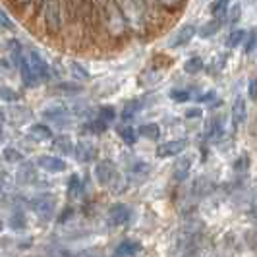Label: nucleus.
<instances>
[{
	"instance_id": "3",
	"label": "nucleus",
	"mask_w": 257,
	"mask_h": 257,
	"mask_svg": "<svg viewBox=\"0 0 257 257\" xmlns=\"http://www.w3.org/2000/svg\"><path fill=\"white\" fill-rule=\"evenodd\" d=\"M195 33H197V27L193 24H184L170 39V49H180L184 45H188L195 37Z\"/></svg>"
},
{
	"instance_id": "45",
	"label": "nucleus",
	"mask_w": 257,
	"mask_h": 257,
	"mask_svg": "<svg viewBox=\"0 0 257 257\" xmlns=\"http://www.w3.org/2000/svg\"><path fill=\"white\" fill-rule=\"evenodd\" d=\"M163 2H165V4H176L178 0H163Z\"/></svg>"
},
{
	"instance_id": "18",
	"label": "nucleus",
	"mask_w": 257,
	"mask_h": 257,
	"mask_svg": "<svg viewBox=\"0 0 257 257\" xmlns=\"http://www.w3.org/2000/svg\"><path fill=\"white\" fill-rule=\"evenodd\" d=\"M116 132H118L120 140L126 143V145H134V143L138 142V132H136V128H132V126H118Z\"/></svg>"
},
{
	"instance_id": "7",
	"label": "nucleus",
	"mask_w": 257,
	"mask_h": 257,
	"mask_svg": "<svg viewBox=\"0 0 257 257\" xmlns=\"http://www.w3.org/2000/svg\"><path fill=\"white\" fill-rule=\"evenodd\" d=\"M188 147V140H172L157 147V157L165 159V157H176Z\"/></svg>"
},
{
	"instance_id": "8",
	"label": "nucleus",
	"mask_w": 257,
	"mask_h": 257,
	"mask_svg": "<svg viewBox=\"0 0 257 257\" xmlns=\"http://www.w3.org/2000/svg\"><path fill=\"white\" fill-rule=\"evenodd\" d=\"M37 167H41L43 170H47V172H64L68 165H66L64 161L60 159V157H52V155H41L37 159Z\"/></svg>"
},
{
	"instance_id": "34",
	"label": "nucleus",
	"mask_w": 257,
	"mask_h": 257,
	"mask_svg": "<svg viewBox=\"0 0 257 257\" xmlns=\"http://www.w3.org/2000/svg\"><path fill=\"white\" fill-rule=\"evenodd\" d=\"M0 99L6 101V103H16L20 99V93L10 89V87H0Z\"/></svg>"
},
{
	"instance_id": "17",
	"label": "nucleus",
	"mask_w": 257,
	"mask_h": 257,
	"mask_svg": "<svg viewBox=\"0 0 257 257\" xmlns=\"http://www.w3.org/2000/svg\"><path fill=\"white\" fill-rule=\"evenodd\" d=\"M203 68H205V62H203V58H201V56H192V58H188V60L184 62V72H186V74H190V76L199 74Z\"/></svg>"
},
{
	"instance_id": "32",
	"label": "nucleus",
	"mask_w": 257,
	"mask_h": 257,
	"mask_svg": "<svg viewBox=\"0 0 257 257\" xmlns=\"http://www.w3.org/2000/svg\"><path fill=\"white\" fill-rule=\"evenodd\" d=\"M99 118L104 120V122H112L116 118V108L114 106H110V104H104L99 108Z\"/></svg>"
},
{
	"instance_id": "48",
	"label": "nucleus",
	"mask_w": 257,
	"mask_h": 257,
	"mask_svg": "<svg viewBox=\"0 0 257 257\" xmlns=\"http://www.w3.org/2000/svg\"><path fill=\"white\" fill-rule=\"evenodd\" d=\"M41 2H47V0H41Z\"/></svg>"
},
{
	"instance_id": "22",
	"label": "nucleus",
	"mask_w": 257,
	"mask_h": 257,
	"mask_svg": "<svg viewBox=\"0 0 257 257\" xmlns=\"http://www.w3.org/2000/svg\"><path fill=\"white\" fill-rule=\"evenodd\" d=\"M52 91H56V93H64V95H77V93H81V91H83V87H81V85H77V83L62 81V83L54 85Z\"/></svg>"
},
{
	"instance_id": "39",
	"label": "nucleus",
	"mask_w": 257,
	"mask_h": 257,
	"mask_svg": "<svg viewBox=\"0 0 257 257\" xmlns=\"http://www.w3.org/2000/svg\"><path fill=\"white\" fill-rule=\"evenodd\" d=\"M247 167H249V159H247V155H242V157L234 163V170H236V172H242V170H245Z\"/></svg>"
},
{
	"instance_id": "30",
	"label": "nucleus",
	"mask_w": 257,
	"mask_h": 257,
	"mask_svg": "<svg viewBox=\"0 0 257 257\" xmlns=\"http://www.w3.org/2000/svg\"><path fill=\"white\" fill-rule=\"evenodd\" d=\"M70 72H72V76L74 77H77V79H89L91 77V74L83 68V66L79 64V62H70Z\"/></svg>"
},
{
	"instance_id": "38",
	"label": "nucleus",
	"mask_w": 257,
	"mask_h": 257,
	"mask_svg": "<svg viewBox=\"0 0 257 257\" xmlns=\"http://www.w3.org/2000/svg\"><path fill=\"white\" fill-rule=\"evenodd\" d=\"M2 29H14V22L6 16L4 10H0V31Z\"/></svg>"
},
{
	"instance_id": "12",
	"label": "nucleus",
	"mask_w": 257,
	"mask_h": 257,
	"mask_svg": "<svg viewBox=\"0 0 257 257\" xmlns=\"http://www.w3.org/2000/svg\"><path fill=\"white\" fill-rule=\"evenodd\" d=\"M74 155H76L77 161H81V163H87V161H93L95 159V155H97V149H95V145H91L87 142H79L74 147Z\"/></svg>"
},
{
	"instance_id": "14",
	"label": "nucleus",
	"mask_w": 257,
	"mask_h": 257,
	"mask_svg": "<svg viewBox=\"0 0 257 257\" xmlns=\"http://www.w3.org/2000/svg\"><path fill=\"white\" fill-rule=\"evenodd\" d=\"M29 138L35 142H49L52 140V130L47 124H33L29 128Z\"/></svg>"
},
{
	"instance_id": "42",
	"label": "nucleus",
	"mask_w": 257,
	"mask_h": 257,
	"mask_svg": "<svg viewBox=\"0 0 257 257\" xmlns=\"http://www.w3.org/2000/svg\"><path fill=\"white\" fill-rule=\"evenodd\" d=\"M247 95L251 101H255L257 93H255V79H249V85H247Z\"/></svg>"
},
{
	"instance_id": "24",
	"label": "nucleus",
	"mask_w": 257,
	"mask_h": 257,
	"mask_svg": "<svg viewBox=\"0 0 257 257\" xmlns=\"http://www.w3.org/2000/svg\"><path fill=\"white\" fill-rule=\"evenodd\" d=\"M83 188V182L79 178V174H72L68 180V197H77Z\"/></svg>"
},
{
	"instance_id": "5",
	"label": "nucleus",
	"mask_w": 257,
	"mask_h": 257,
	"mask_svg": "<svg viewBox=\"0 0 257 257\" xmlns=\"http://www.w3.org/2000/svg\"><path fill=\"white\" fill-rule=\"evenodd\" d=\"M116 174H118V170H116L112 161H101V163L95 167V176H97V180H99L101 186H108Z\"/></svg>"
},
{
	"instance_id": "6",
	"label": "nucleus",
	"mask_w": 257,
	"mask_h": 257,
	"mask_svg": "<svg viewBox=\"0 0 257 257\" xmlns=\"http://www.w3.org/2000/svg\"><path fill=\"white\" fill-rule=\"evenodd\" d=\"M132 217V211L128 205L124 203H114V205L108 209V222L112 226H120V224H126Z\"/></svg>"
},
{
	"instance_id": "10",
	"label": "nucleus",
	"mask_w": 257,
	"mask_h": 257,
	"mask_svg": "<svg viewBox=\"0 0 257 257\" xmlns=\"http://www.w3.org/2000/svg\"><path fill=\"white\" fill-rule=\"evenodd\" d=\"M18 68H20V76H22V81H24V85L26 87H35L39 83L37 76L33 74V70H31V66H29V62H27L26 56H22L20 60H18Z\"/></svg>"
},
{
	"instance_id": "9",
	"label": "nucleus",
	"mask_w": 257,
	"mask_h": 257,
	"mask_svg": "<svg viewBox=\"0 0 257 257\" xmlns=\"http://www.w3.org/2000/svg\"><path fill=\"white\" fill-rule=\"evenodd\" d=\"M142 251V244L136 240H124L116 245L112 257H138Z\"/></svg>"
},
{
	"instance_id": "16",
	"label": "nucleus",
	"mask_w": 257,
	"mask_h": 257,
	"mask_svg": "<svg viewBox=\"0 0 257 257\" xmlns=\"http://www.w3.org/2000/svg\"><path fill=\"white\" fill-rule=\"evenodd\" d=\"M220 27H222L220 18H215V20L207 22L205 26L199 27V29H197V33H199V37L201 39H209V37H213V35H217V33L220 31Z\"/></svg>"
},
{
	"instance_id": "23",
	"label": "nucleus",
	"mask_w": 257,
	"mask_h": 257,
	"mask_svg": "<svg viewBox=\"0 0 257 257\" xmlns=\"http://www.w3.org/2000/svg\"><path fill=\"white\" fill-rule=\"evenodd\" d=\"M228 6H230V0H213L209 10L215 18H222L224 14L228 12Z\"/></svg>"
},
{
	"instance_id": "27",
	"label": "nucleus",
	"mask_w": 257,
	"mask_h": 257,
	"mask_svg": "<svg viewBox=\"0 0 257 257\" xmlns=\"http://www.w3.org/2000/svg\"><path fill=\"white\" fill-rule=\"evenodd\" d=\"M35 180V170H33V165H24L18 172V182L20 184H27V182Z\"/></svg>"
},
{
	"instance_id": "4",
	"label": "nucleus",
	"mask_w": 257,
	"mask_h": 257,
	"mask_svg": "<svg viewBox=\"0 0 257 257\" xmlns=\"http://www.w3.org/2000/svg\"><path fill=\"white\" fill-rule=\"evenodd\" d=\"M45 22L51 31L60 29V2L58 0H47L45 6Z\"/></svg>"
},
{
	"instance_id": "36",
	"label": "nucleus",
	"mask_w": 257,
	"mask_h": 257,
	"mask_svg": "<svg viewBox=\"0 0 257 257\" xmlns=\"http://www.w3.org/2000/svg\"><path fill=\"white\" fill-rule=\"evenodd\" d=\"M226 54H219V56H215V60H213V64H211V68H209V72L211 74H217V72H220L222 68H224V64H226Z\"/></svg>"
},
{
	"instance_id": "44",
	"label": "nucleus",
	"mask_w": 257,
	"mask_h": 257,
	"mask_svg": "<svg viewBox=\"0 0 257 257\" xmlns=\"http://www.w3.org/2000/svg\"><path fill=\"white\" fill-rule=\"evenodd\" d=\"M72 213H74V211H72V209H66V211H64V215H62V217H60V219H58V222H64V220L68 219V217H70V215H72Z\"/></svg>"
},
{
	"instance_id": "49",
	"label": "nucleus",
	"mask_w": 257,
	"mask_h": 257,
	"mask_svg": "<svg viewBox=\"0 0 257 257\" xmlns=\"http://www.w3.org/2000/svg\"><path fill=\"white\" fill-rule=\"evenodd\" d=\"M0 228H2V224H0Z\"/></svg>"
},
{
	"instance_id": "33",
	"label": "nucleus",
	"mask_w": 257,
	"mask_h": 257,
	"mask_svg": "<svg viewBox=\"0 0 257 257\" xmlns=\"http://www.w3.org/2000/svg\"><path fill=\"white\" fill-rule=\"evenodd\" d=\"M2 155H4V159H6L8 163H20V161H24V155L20 153L18 149H14V147H6V149L2 151Z\"/></svg>"
},
{
	"instance_id": "47",
	"label": "nucleus",
	"mask_w": 257,
	"mask_h": 257,
	"mask_svg": "<svg viewBox=\"0 0 257 257\" xmlns=\"http://www.w3.org/2000/svg\"><path fill=\"white\" fill-rule=\"evenodd\" d=\"M0 140H2V130H0Z\"/></svg>"
},
{
	"instance_id": "46",
	"label": "nucleus",
	"mask_w": 257,
	"mask_h": 257,
	"mask_svg": "<svg viewBox=\"0 0 257 257\" xmlns=\"http://www.w3.org/2000/svg\"><path fill=\"white\" fill-rule=\"evenodd\" d=\"M2 122H4V112L0 110V124H2Z\"/></svg>"
},
{
	"instance_id": "1",
	"label": "nucleus",
	"mask_w": 257,
	"mask_h": 257,
	"mask_svg": "<svg viewBox=\"0 0 257 257\" xmlns=\"http://www.w3.org/2000/svg\"><path fill=\"white\" fill-rule=\"evenodd\" d=\"M31 209L37 213L41 220H51L54 211H56V197L51 193H43L31 201Z\"/></svg>"
},
{
	"instance_id": "15",
	"label": "nucleus",
	"mask_w": 257,
	"mask_h": 257,
	"mask_svg": "<svg viewBox=\"0 0 257 257\" xmlns=\"http://www.w3.org/2000/svg\"><path fill=\"white\" fill-rule=\"evenodd\" d=\"M52 149L58 151L60 155H72L74 153V142H72L70 136H58L52 142Z\"/></svg>"
},
{
	"instance_id": "11",
	"label": "nucleus",
	"mask_w": 257,
	"mask_h": 257,
	"mask_svg": "<svg viewBox=\"0 0 257 257\" xmlns=\"http://www.w3.org/2000/svg\"><path fill=\"white\" fill-rule=\"evenodd\" d=\"M245 116H247V108H245L244 97H236V101L232 104V126L240 128L245 122Z\"/></svg>"
},
{
	"instance_id": "35",
	"label": "nucleus",
	"mask_w": 257,
	"mask_h": 257,
	"mask_svg": "<svg viewBox=\"0 0 257 257\" xmlns=\"http://www.w3.org/2000/svg\"><path fill=\"white\" fill-rule=\"evenodd\" d=\"M83 130H85V132H91V134H101V132H104V130H106V122L99 118V120H95V122L85 124V126H83Z\"/></svg>"
},
{
	"instance_id": "21",
	"label": "nucleus",
	"mask_w": 257,
	"mask_h": 257,
	"mask_svg": "<svg viewBox=\"0 0 257 257\" xmlns=\"http://www.w3.org/2000/svg\"><path fill=\"white\" fill-rule=\"evenodd\" d=\"M10 118H12L14 124H24L27 122V118H31V110L29 108H24V106H14L12 110H10Z\"/></svg>"
},
{
	"instance_id": "41",
	"label": "nucleus",
	"mask_w": 257,
	"mask_h": 257,
	"mask_svg": "<svg viewBox=\"0 0 257 257\" xmlns=\"http://www.w3.org/2000/svg\"><path fill=\"white\" fill-rule=\"evenodd\" d=\"M240 12H242V8L240 6H234L230 12V18H228V24H236L240 20Z\"/></svg>"
},
{
	"instance_id": "43",
	"label": "nucleus",
	"mask_w": 257,
	"mask_h": 257,
	"mask_svg": "<svg viewBox=\"0 0 257 257\" xmlns=\"http://www.w3.org/2000/svg\"><path fill=\"white\" fill-rule=\"evenodd\" d=\"M201 108H188L186 110V118H201Z\"/></svg>"
},
{
	"instance_id": "19",
	"label": "nucleus",
	"mask_w": 257,
	"mask_h": 257,
	"mask_svg": "<svg viewBox=\"0 0 257 257\" xmlns=\"http://www.w3.org/2000/svg\"><path fill=\"white\" fill-rule=\"evenodd\" d=\"M222 116H213L205 126V136L207 138H217L220 132H222Z\"/></svg>"
},
{
	"instance_id": "40",
	"label": "nucleus",
	"mask_w": 257,
	"mask_h": 257,
	"mask_svg": "<svg viewBox=\"0 0 257 257\" xmlns=\"http://www.w3.org/2000/svg\"><path fill=\"white\" fill-rule=\"evenodd\" d=\"M213 99H215V91H207V93H203V95L195 97L197 103H209V101H213Z\"/></svg>"
},
{
	"instance_id": "2",
	"label": "nucleus",
	"mask_w": 257,
	"mask_h": 257,
	"mask_svg": "<svg viewBox=\"0 0 257 257\" xmlns=\"http://www.w3.org/2000/svg\"><path fill=\"white\" fill-rule=\"evenodd\" d=\"M27 62L31 66V70H33V74L37 76L39 81H47L49 77H51V66L49 62L43 58V54L39 51H31L27 52Z\"/></svg>"
},
{
	"instance_id": "26",
	"label": "nucleus",
	"mask_w": 257,
	"mask_h": 257,
	"mask_svg": "<svg viewBox=\"0 0 257 257\" xmlns=\"http://www.w3.org/2000/svg\"><path fill=\"white\" fill-rule=\"evenodd\" d=\"M26 226H27V219L26 215H24V211L12 213V217H10V228L12 230H24Z\"/></svg>"
},
{
	"instance_id": "29",
	"label": "nucleus",
	"mask_w": 257,
	"mask_h": 257,
	"mask_svg": "<svg viewBox=\"0 0 257 257\" xmlns=\"http://www.w3.org/2000/svg\"><path fill=\"white\" fill-rule=\"evenodd\" d=\"M43 114H45V118H51L54 122H60L64 116H68V110H66L64 106H52V108H47Z\"/></svg>"
},
{
	"instance_id": "25",
	"label": "nucleus",
	"mask_w": 257,
	"mask_h": 257,
	"mask_svg": "<svg viewBox=\"0 0 257 257\" xmlns=\"http://www.w3.org/2000/svg\"><path fill=\"white\" fill-rule=\"evenodd\" d=\"M245 35H247V33H245L244 29H232L230 33H228V37H226V47H228V49L238 47L245 39Z\"/></svg>"
},
{
	"instance_id": "13",
	"label": "nucleus",
	"mask_w": 257,
	"mask_h": 257,
	"mask_svg": "<svg viewBox=\"0 0 257 257\" xmlns=\"http://www.w3.org/2000/svg\"><path fill=\"white\" fill-rule=\"evenodd\" d=\"M190 168H192V157H182L180 161H176V165L172 168V176L176 182H182L188 178L190 174Z\"/></svg>"
},
{
	"instance_id": "20",
	"label": "nucleus",
	"mask_w": 257,
	"mask_h": 257,
	"mask_svg": "<svg viewBox=\"0 0 257 257\" xmlns=\"http://www.w3.org/2000/svg\"><path fill=\"white\" fill-rule=\"evenodd\" d=\"M138 134L145 138V140H159V136H161V128H159V124H143L140 126L138 130Z\"/></svg>"
},
{
	"instance_id": "37",
	"label": "nucleus",
	"mask_w": 257,
	"mask_h": 257,
	"mask_svg": "<svg viewBox=\"0 0 257 257\" xmlns=\"http://www.w3.org/2000/svg\"><path fill=\"white\" fill-rule=\"evenodd\" d=\"M245 37H247V41H245V45H244V54H251L253 49H255V33L251 31V33L245 35Z\"/></svg>"
},
{
	"instance_id": "28",
	"label": "nucleus",
	"mask_w": 257,
	"mask_h": 257,
	"mask_svg": "<svg viewBox=\"0 0 257 257\" xmlns=\"http://www.w3.org/2000/svg\"><path fill=\"white\" fill-rule=\"evenodd\" d=\"M142 108V101L140 99H134V101H130V103H126V106H124V110H122V118L124 120H130V118H134L136 116V112Z\"/></svg>"
},
{
	"instance_id": "31",
	"label": "nucleus",
	"mask_w": 257,
	"mask_h": 257,
	"mask_svg": "<svg viewBox=\"0 0 257 257\" xmlns=\"http://www.w3.org/2000/svg\"><path fill=\"white\" fill-rule=\"evenodd\" d=\"M168 97H170L174 103H186V101L192 99V95H190V91L188 89H172L170 93H168Z\"/></svg>"
}]
</instances>
